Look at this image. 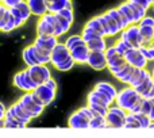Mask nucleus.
I'll use <instances>...</instances> for the list:
<instances>
[{
	"mask_svg": "<svg viewBox=\"0 0 154 138\" xmlns=\"http://www.w3.org/2000/svg\"><path fill=\"white\" fill-rule=\"evenodd\" d=\"M48 12L57 14L64 8H73V0H46Z\"/></svg>",
	"mask_w": 154,
	"mask_h": 138,
	"instance_id": "aec40b11",
	"label": "nucleus"
},
{
	"mask_svg": "<svg viewBox=\"0 0 154 138\" xmlns=\"http://www.w3.org/2000/svg\"><path fill=\"white\" fill-rule=\"evenodd\" d=\"M134 69H135V68L131 67L130 64H126L119 72H116V73L112 74V76H114L115 79L119 80L120 83H123V84H128V83H130V80H131V77H133Z\"/></svg>",
	"mask_w": 154,
	"mask_h": 138,
	"instance_id": "4be33fe9",
	"label": "nucleus"
},
{
	"mask_svg": "<svg viewBox=\"0 0 154 138\" xmlns=\"http://www.w3.org/2000/svg\"><path fill=\"white\" fill-rule=\"evenodd\" d=\"M139 49L143 53V56L146 57L147 61H154V45L153 43H145Z\"/></svg>",
	"mask_w": 154,
	"mask_h": 138,
	"instance_id": "7c9ffc66",
	"label": "nucleus"
},
{
	"mask_svg": "<svg viewBox=\"0 0 154 138\" xmlns=\"http://www.w3.org/2000/svg\"><path fill=\"white\" fill-rule=\"evenodd\" d=\"M12 83L16 88L24 91V92H32V91L37 88V85H35L34 83H32V80L30 79L29 73H27V69L18 72V73L14 76Z\"/></svg>",
	"mask_w": 154,
	"mask_h": 138,
	"instance_id": "9d476101",
	"label": "nucleus"
},
{
	"mask_svg": "<svg viewBox=\"0 0 154 138\" xmlns=\"http://www.w3.org/2000/svg\"><path fill=\"white\" fill-rule=\"evenodd\" d=\"M22 58H23L24 64H26L27 67H32V65L39 64V61H38L37 56H35V53H34L32 45H29L27 48L23 49V52H22Z\"/></svg>",
	"mask_w": 154,
	"mask_h": 138,
	"instance_id": "b1692460",
	"label": "nucleus"
},
{
	"mask_svg": "<svg viewBox=\"0 0 154 138\" xmlns=\"http://www.w3.org/2000/svg\"><path fill=\"white\" fill-rule=\"evenodd\" d=\"M4 127H11V129H19V127H24V125L23 123H20V122H18L16 119H14L11 115H8V114H5V117H4Z\"/></svg>",
	"mask_w": 154,
	"mask_h": 138,
	"instance_id": "473e14b6",
	"label": "nucleus"
},
{
	"mask_svg": "<svg viewBox=\"0 0 154 138\" xmlns=\"http://www.w3.org/2000/svg\"><path fill=\"white\" fill-rule=\"evenodd\" d=\"M65 45H66V48L69 49V50H72L73 48H76V46H80V45H84L85 41L82 39L81 34L80 35H70V37H68L66 39H65Z\"/></svg>",
	"mask_w": 154,
	"mask_h": 138,
	"instance_id": "cd10ccee",
	"label": "nucleus"
},
{
	"mask_svg": "<svg viewBox=\"0 0 154 138\" xmlns=\"http://www.w3.org/2000/svg\"><path fill=\"white\" fill-rule=\"evenodd\" d=\"M133 114L135 115V118L138 119V122L141 123V127H150L152 121H150V118L147 117L146 114H143V112H133Z\"/></svg>",
	"mask_w": 154,
	"mask_h": 138,
	"instance_id": "72a5a7b5",
	"label": "nucleus"
},
{
	"mask_svg": "<svg viewBox=\"0 0 154 138\" xmlns=\"http://www.w3.org/2000/svg\"><path fill=\"white\" fill-rule=\"evenodd\" d=\"M5 112H7V108H5V106L0 102V119H4Z\"/></svg>",
	"mask_w": 154,
	"mask_h": 138,
	"instance_id": "c03bdc74",
	"label": "nucleus"
},
{
	"mask_svg": "<svg viewBox=\"0 0 154 138\" xmlns=\"http://www.w3.org/2000/svg\"><path fill=\"white\" fill-rule=\"evenodd\" d=\"M89 52L91 50L87 46V43L73 48L72 50H70V54H72V58H73V61H75V64H79V65L87 64L88 57H89Z\"/></svg>",
	"mask_w": 154,
	"mask_h": 138,
	"instance_id": "a211bd4d",
	"label": "nucleus"
},
{
	"mask_svg": "<svg viewBox=\"0 0 154 138\" xmlns=\"http://www.w3.org/2000/svg\"><path fill=\"white\" fill-rule=\"evenodd\" d=\"M8 10H10V12L12 14L14 19H15L16 29H19V27L23 26V24L30 19V16L32 15L26 0H24V2H22V3H19V4L15 5V7L8 8Z\"/></svg>",
	"mask_w": 154,
	"mask_h": 138,
	"instance_id": "6e6552de",
	"label": "nucleus"
},
{
	"mask_svg": "<svg viewBox=\"0 0 154 138\" xmlns=\"http://www.w3.org/2000/svg\"><path fill=\"white\" fill-rule=\"evenodd\" d=\"M0 127H4V119H0Z\"/></svg>",
	"mask_w": 154,
	"mask_h": 138,
	"instance_id": "49530a36",
	"label": "nucleus"
},
{
	"mask_svg": "<svg viewBox=\"0 0 154 138\" xmlns=\"http://www.w3.org/2000/svg\"><path fill=\"white\" fill-rule=\"evenodd\" d=\"M57 14H60V15H62L65 19H68L69 22H75V11H73V8H64V10H61L60 12H57Z\"/></svg>",
	"mask_w": 154,
	"mask_h": 138,
	"instance_id": "4c0bfd02",
	"label": "nucleus"
},
{
	"mask_svg": "<svg viewBox=\"0 0 154 138\" xmlns=\"http://www.w3.org/2000/svg\"><path fill=\"white\" fill-rule=\"evenodd\" d=\"M114 46H115V49H116V50H118V53H119V54H122L123 57H125V54L127 53V52L131 49V46L128 45V43L126 42L125 39H122V38H119V39H118L116 42L114 43Z\"/></svg>",
	"mask_w": 154,
	"mask_h": 138,
	"instance_id": "2f4dec72",
	"label": "nucleus"
},
{
	"mask_svg": "<svg viewBox=\"0 0 154 138\" xmlns=\"http://www.w3.org/2000/svg\"><path fill=\"white\" fill-rule=\"evenodd\" d=\"M88 107H89L91 110H92L95 114H99V115H103V117H106L107 115V111H108V108L107 107H103V106H99V104H87Z\"/></svg>",
	"mask_w": 154,
	"mask_h": 138,
	"instance_id": "e433bc0d",
	"label": "nucleus"
},
{
	"mask_svg": "<svg viewBox=\"0 0 154 138\" xmlns=\"http://www.w3.org/2000/svg\"><path fill=\"white\" fill-rule=\"evenodd\" d=\"M147 117L150 118V121H152V122H154V99H152V106H150V110H149Z\"/></svg>",
	"mask_w": 154,
	"mask_h": 138,
	"instance_id": "37998d69",
	"label": "nucleus"
},
{
	"mask_svg": "<svg viewBox=\"0 0 154 138\" xmlns=\"http://www.w3.org/2000/svg\"><path fill=\"white\" fill-rule=\"evenodd\" d=\"M56 16H57V20L60 22V24H61V27H62V30H64V33L66 34L68 31L70 30V27H72V22H69L68 19H65L62 15H60V14H56Z\"/></svg>",
	"mask_w": 154,
	"mask_h": 138,
	"instance_id": "c9c22d12",
	"label": "nucleus"
},
{
	"mask_svg": "<svg viewBox=\"0 0 154 138\" xmlns=\"http://www.w3.org/2000/svg\"><path fill=\"white\" fill-rule=\"evenodd\" d=\"M89 127H108V126H107L106 117L95 114V117H93L89 122Z\"/></svg>",
	"mask_w": 154,
	"mask_h": 138,
	"instance_id": "c756f323",
	"label": "nucleus"
},
{
	"mask_svg": "<svg viewBox=\"0 0 154 138\" xmlns=\"http://www.w3.org/2000/svg\"><path fill=\"white\" fill-rule=\"evenodd\" d=\"M126 117H127V111L123 108H120L119 106H109L108 111L106 115L107 126L108 127H125Z\"/></svg>",
	"mask_w": 154,
	"mask_h": 138,
	"instance_id": "39448f33",
	"label": "nucleus"
},
{
	"mask_svg": "<svg viewBox=\"0 0 154 138\" xmlns=\"http://www.w3.org/2000/svg\"><path fill=\"white\" fill-rule=\"evenodd\" d=\"M107 12L109 14V15L112 16V19H114L115 22L118 23V26H119L120 31H123L125 29H127L128 26H130V23H128V20L125 18V15H123L122 12L119 11V8H109V10H107Z\"/></svg>",
	"mask_w": 154,
	"mask_h": 138,
	"instance_id": "5701e85b",
	"label": "nucleus"
},
{
	"mask_svg": "<svg viewBox=\"0 0 154 138\" xmlns=\"http://www.w3.org/2000/svg\"><path fill=\"white\" fill-rule=\"evenodd\" d=\"M125 60L131 67L139 68V69H145L147 67V62H149L139 48H131L130 50L125 54Z\"/></svg>",
	"mask_w": 154,
	"mask_h": 138,
	"instance_id": "1a4fd4ad",
	"label": "nucleus"
},
{
	"mask_svg": "<svg viewBox=\"0 0 154 138\" xmlns=\"http://www.w3.org/2000/svg\"><path fill=\"white\" fill-rule=\"evenodd\" d=\"M153 41H154V38H153Z\"/></svg>",
	"mask_w": 154,
	"mask_h": 138,
	"instance_id": "8fccbe9b",
	"label": "nucleus"
},
{
	"mask_svg": "<svg viewBox=\"0 0 154 138\" xmlns=\"http://www.w3.org/2000/svg\"><path fill=\"white\" fill-rule=\"evenodd\" d=\"M15 29H16L15 19H14L12 14H11L10 19H8V22H7V23H5V26L2 29V31H3V33H10V31H12V30H15Z\"/></svg>",
	"mask_w": 154,
	"mask_h": 138,
	"instance_id": "58836bf2",
	"label": "nucleus"
},
{
	"mask_svg": "<svg viewBox=\"0 0 154 138\" xmlns=\"http://www.w3.org/2000/svg\"><path fill=\"white\" fill-rule=\"evenodd\" d=\"M93 117H95V112L89 107L88 106L81 107V108L77 110L75 114L70 115L68 125H69V127L73 129H87L89 127V122Z\"/></svg>",
	"mask_w": 154,
	"mask_h": 138,
	"instance_id": "7ed1b4c3",
	"label": "nucleus"
},
{
	"mask_svg": "<svg viewBox=\"0 0 154 138\" xmlns=\"http://www.w3.org/2000/svg\"><path fill=\"white\" fill-rule=\"evenodd\" d=\"M27 4L30 7V11L34 16H43L45 14H48V4L46 0H26Z\"/></svg>",
	"mask_w": 154,
	"mask_h": 138,
	"instance_id": "6ab92c4d",
	"label": "nucleus"
},
{
	"mask_svg": "<svg viewBox=\"0 0 154 138\" xmlns=\"http://www.w3.org/2000/svg\"><path fill=\"white\" fill-rule=\"evenodd\" d=\"M26 69H27V73H29L30 79L32 80V83L37 87L45 84L49 79H51V72L48 65L38 64V65H32V67H27Z\"/></svg>",
	"mask_w": 154,
	"mask_h": 138,
	"instance_id": "423d86ee",
	"label": "nucleus"
},
{
	"mask_svg": "<svg viewBox=\"0 0 154 138\" xmlns=\"http://www.w3.org/2000/svg\"><path fill=\"white\" fill-rule=\"evenodd\" d=\"M152 8H153V11H154V0H153V3H152Z\"/></svg>",
	"mask_w": 154,
	"mask_h": 138,
	"instance_id": "de8ad7c7",
	"label": "nucleus"
},
{
	"mask_svg": "<svg viewBox=\"0 0 154 138\" xmlns=\"http://www.w3.org/2000/svg\"><path fill=\"white\" fill-rule=\"evenodd\" d=\"M127 2L141 5V7H143L145 10H149V8H152V3H153V0H127Z\"/></svg>",
	"mask_w": 154,
	"mask_h": 138,
	"instance_id": "ea45409f",
	"label": "nucleus"
},
{
	"mask_svg": "<svg viewBox=\"0 0 154 138\" xmlns=\"http://www.w3.org/2000/svg\"><path fill=\"white\" fill-rule=\"evenodd\" d=\"M96 89H99L100 92H103L104 95L107 96V98L109 99V100L112 102V103H115V99H116V95H118V91L116 88L114 87L112 84H109V83H97V84L95 85Z\"/></svg>",
	"mask_w": 154,
	"mask_h": 138,
	"instance_id": "412c9836",
	"label": "nucleus"
},
{
	"mask_svg": "<svg viewBox=\"0 0 154 138\" xmlns=\"http://www.w3.org/2000/svg\"><path fill=\"white\" fill-rule=\"evenodd\" d=\"M104 53H106V57H107V68H108V71L111 72L112 74H115L116 72H119L120 69L127 64L126 60H125V57H123L122 54L118 53V50L115 49L114 45L108 46Z\"/></svg>",
	"mask_w": 154,
	"mask_h": 138,
	"instance_id": "20e7f679",
	"label": "nucleus"
},
{
	"mask_svg": "<svg viewBox=\"0 0 154 138\" xmlns=\"http://www.w3.org/2000/svg\"><path fill=\"white\" fill-rule=\"evenodd\" d=\"M87 65L92 68L93 71H104L107 68L106 53L104 52H97V50H91Z\"/></svg>",
	"mask_w": 154,
	"mask_h": 138,
	"instance_id": "ddd939ff",
	"label": "nucleus"
},
{
	"mask_svg": "<svg viewBox=\"0 0 154 138\" xmlns=\"http://www.w3.org/2000/svg\"><path fill=\"white\" fill-rule=\"evenodd\" d=\"M87 104H99V106H103L108 108L112 104V102L104 95L103 92H100L99 89L93 88L87 96Z\"/></svg>",
	"mask_w": 154,
	"mask_h": 138,
	"instance_id": "f3484780",
	"label": "nucleus"
},
{
	"mask_svg": "<svg viewBox=\"0 0 154 138\" xmlns=\"http://www.w3.org/2000/svg\"><path fill=\"white\" fill-rule=\"evenodd\" d=\"M139 31H141V35H142V38H143L145 43H152V41L154 38V27H152V26H139Z\"/></svg>",
	"mask_w": 154,
	"mask_h": 138,
	"instance_id": "c85d7f7f",
	"label": "nucleus"
},
{
	"mask_svg": "<svg viewBox=\"0 0 154 138\" xmlns=\"http://www.w3.org/2000/svg\"><path fill=\"white\" fill-rule=\"evenodd\" d=\"M150 76H152V80H153V83H154V65H153V68L150 69Z\"/></svg>",
	"mask_w": 154,
	"mask_h": 138,
	"instance_id": "a18cd8bd",
	"label": "nucleus"
},
{
	"mask_svg": "<svg viewBox=\"0 0 154 138\" xmlns=\"http://www.w3.org/2000/svg\"><path fill=\"white\" fill-rule=\"evenodd\" d=\"M152 99H154V95H153V98H152Z\"/></svg>",
	"mask_w": 154,
	"mask_h": 138,
	"instance_id": "09e8293b",
	"label": "nucleus"
},
{
	"mask_svg": "<svg viewBox=\"0 0 154 138\" xmlns=\"http://www.w3.org/2000/svg\"><path fill=\"white\" fill-rule=\"evenodd\" d=\"M120 38L125 39L131 48H141L142 45H145L138 24H130L127 29L120 31Z\"/></svg>",
	"mask_w": 154,
	"mask_h": 138,
	"instance_id": "0eeeda50",
	"label": "nucleus"
},
{
	"mask_svg": "<svg viewBox=\"0 0 154 138\" xmlns=\"http://www.w3.org/2000/svg\"><path fill=\"white\" fill-rule=\"evenodd\" d=\"M87 46L89 48V50H97V52H106L107 46V41L104 37H96L93 39L88 41Z\"/></svg>",
	"mask_w": 154,
	"mask_h": 138,
	"instance_id": "a878e982",
	"label": "nucleus"
},
{
	"mask_svg": "<svg viewBox=\"0 0 154 138\" xmlns=\"http://www.w3.org/2000/svg\"><path fill=\"white\" fill-rule=\"evenodd\" d=\"M5 114L11 115L14 119H16L18 122L23 123L24 126H26L27 123L31 122V119H32V117L26 111V108H24L23 104L20 103V100H18L15 104H12V106L7 110V112H5Z\"/></svg>",
	"mask_w": 154,
	"mask_h": 138,
	"instance_id": "9b49d317",
	"label": "nucleus"
},
{
	"mask_svg": "<svg viewBox=\"0 0 154 138\" xmlns=\"http://www.w3.org/2000/svg\"><path fill=\"white\" fill-rule=\"evenodd\" d=\"M50 64L60 72H68L75 67V61L72 58L70 50L64 42H58L53 49L50 56Z\"/></svg>",
	"mask_w": 154,
	"mask_h": 138,
	"instance_id": "f03ea898",
	"label": "nucleus"
},
{
	"mask_svg": "<svg viewBox=\"0 0 154 138\" xmlns=\"http://www.w3.org/2000/svg\"><path fill=\"white\" fill-rule=\"evenodd\" d=\"M118 8H119V11L125 15V18L128 20V23L130 24H137L135 23V18H134V12H133L130 4H128L127 2H125V3H122L120 5H118Z\"/></svg>",
	"mask_w": 154,
	"mask_h": 138,
	"instance_id": "bb28decb",
	"label": "nucleus"
},
{
	"mask_svg": "<svg viewBox=\"0 0 154 138\" xmlns=\"http://www.w3.org/2000/svg\"><path fill=\"white\" fill-rule=\"evenodd\" d=\"M139 26H152L154 27V18L152 16H145V18L141 19V22H139Z\"/></svg>",
	"mask_w": 154,
	"mask_h": 138,
	"instance_id": "79ce46f5",
	"label": "nucleus"
},
{
	"mask_svg": "<svg viewBox=\"0 0 154 138\" xmlns=\"http://www.w3.org/2000/svg\"><path fill=\"white\" fill-rule=\"evenodd\" d=\"M100 18V22L103 24V29H104V33H106V38H109V37H115L116 34L120 33V29L118 26V23L112 19V16L109 15L108 12H103L101 15H99Z\"/></svg>",
	"mask_w": 154,
	"mask_h": 138,
	"instance_id": "4468645a",
	"label": "nucleus"
},
{
	"mask_svg": "<svg viewBox=\"0 0 154 138\" xmlns=\"http://www.w3.org/2000/svg\"><path fill=\"white\" fill-rule=\"evenodd\" d=\"M32 92L37 95V98L39 99L41 102H42L43 106H49V104L53 103V100L56 99V89H53V88L48 87L46 84H42V85H38L37 88H35Z\"/></svg>",
	"mask_w": 154,
	"mask_h": 138,
	"instance_id": "2eb2a0df",
	"label": "nucleus"
},
{
	"mask_svg": "<svg viewBox=\"0 0 154 138\" xmlns=\"http://www.w3.org/2000/svg\"><path fill=\"white\" fill-rule=\"evenodd\" d=\"M141 103L142 96L131 85H127L122 91H119L115 99V104L127 112H141Z\"/></svg>",
	"mask_w": 154,
	"mask_h": 138,
	"instance_id": "f257e3e1",
	"label": "nucleus"
},
{
	"mask_svg": "<svg viewBox=\"0 0 154 138\" xmlns=\"http://www.w3.org/2000/svg\"><path fill=\"white\" fill-rule=\"evenodd\" d=\"M125 127H141V123L138 122V119L135 118V115H134L133 112H127Z\"/></svg>",
	"mask_w": 154,
	"mask_h": 138,
	"instance_id": "f704fd0d",
	"label": "nucleus"
},
{
	"mask_svg": "<svg viewBox=\"0 0 154 138\" xmlns=\"http://www.w3.org/2000/svg\"><path fill=\"white\" fill-rule=\"evenodd\" d=\"M19 100H20V103L23 104V107L26 108V111L29 112V114L31 115L32 118L39 117V115L42 114L43 108H45V106H41V104H38L37 102L32 99L31 92H26L20 99H19Z\"/></svg>",
	"mask_w": 154,
	"mask_h": 138,
	"instance_id": "f8f14e48",
	"label": "nucleus"
},
{
	"mask_svg": "<svg viewBox=\"0 0 154 138\" xmlns=\"http://www.w3.org/2000/svg\"><path fill=\"white\" fill-rule=\"evenodd\" d=\"M58 42H60L58 38L54 37V35H37V38H35V41H34V45L41 48L43 52H46V53L51 54L53 49L56 48V45Z\"/></svg>",
	"mask_w": 154,
	"mask_h": 138,
	"instance_id": "dca6fc26",
	"label": "nucleus"
},
{
	"mask_svg": "<svg viewBox=\"0 0 154 138\" xmlns=\"http://www.w3.org/2000/svg\"><path fill=\"white\" fill-rule=\"evenodd\" d=\"M24 2V0H0V3H2L4 7L7 8H11V7H15V5H18L19 3Z\"/></svg>",
	"mask_w": 154,
	"mask_h": 138,
	"instance_id": "a19ab883",
	"label": "nucleus"
},
{
	"mask_svg": "<svg viewBox=\"0 0 154 138\" xmlns=\"http://www.w3.org/2000/svg\"><path fill=\"white\" fill-rule=\"evenodd\" d=\"M84 27H87V29L92 30L93 33H96V34L100 35V37H104V38H106V33H104L103 24H101L99 15H97V16H93L92 19H89V20H88L87 23H85V26H84Z\"/></svg>",
	"mask_w": 154,
	"mask_h": 138,
	"instance_id": "393cba45",
	"label": "nucleus"
}]
</instances>
